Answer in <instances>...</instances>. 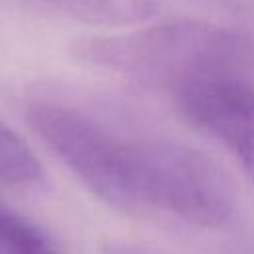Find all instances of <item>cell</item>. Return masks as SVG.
<instances>
[{"mask_svg": "<svg viewBox=\"0 0 254 254\" xmlns=\"http://www.w3.org/2000/svg\"><path fill=\"white\" fill-rule=\"evenodd\" d=\"M69 52L75 60L173 95L208 77L242 73L252 62V46L244 36L190 20L127 34L85 36Z\"/></svg>", "mask_w": 254, "mask_h": 254, "instance_id": "obj_1", "label": "cell"}, {"mask_svg": "<svg viewBox=\"0 0 254 254\" xmlns=\"http://www.w3.org/2000/svg\"><path fill=\"white\" fill-rule=\"evenodd\" d=\"M190 125L224 143L254 179V85L242 73L196 81L177 95Z\"/></svg>", "mask_w": 254, "mask_h": 254, "instance_id": "obj_2", "label": "cell"}, {"mask_svg": "<svg viewBox=\"0 0 254 254\" xmlns=\"http://www.w3.org/2000/svg\"><path fill=\"white\" fill-rule=\"evenodd\" d=\"M60 12L93 26L127 28L153 18L159 0H46Z\"/></svg>", "mask_w": 254, "mask_h": 254, "instance_id": "obj_3", "label": "cell"}, {"mask_svg": "<svg viewBox=\"0 0 254 254\" xmlns=\"http://www.w3.org/2000/svg\"><path fill=\"white\" fill-rule=\"evenodd\" d=\"M44 181V169L26 141L0 119V183L12 187H36Z\"/></svg>", "mask_w": 254, "mask_h": 254, "instance_id": "obj_4", "label": "cell"}, {"mask_svg": "<svg viewBox=\"0 0 254 254\" xmlns=\"http://www.w3.org/2000/svg\"><path fill=\"white\" fill-rule=\"evenodd\" d=\"M0 254H58V250L34 224L0 208Z\"/></svg>", "mask_w": 254, "mask_h": 254, "instance_id": "obj_5", "label": "cell"}]
</instances>
